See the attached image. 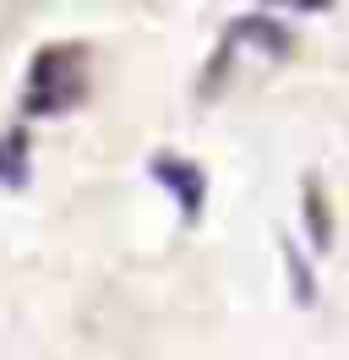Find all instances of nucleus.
Returning a JSON list of instances; mask_svg holds the SVG:
<instances>
[{"mask_svg":"<svg viewBox=\"0 0 349 360\" xmlns=\"http://www.w3.org/2000/svg\"><path fill=\"white\" fill-rule=\"evenodd\" d=\"M93 88V55L87 44H44L27 60V82H22V115L27 120H61L87 98Z\"/></svg>","mask_w":349,"mask_h":360,"instance_id":"obj_1","label":"nucleus"},{"mask_svg":"<svg viewBox=\"0 0 349 360\" xmlns=\"http://www.w3.org/2000/svg\"><path fill=\"white\" fill-rule=\"evenodd\" d=\"M27 175H33V136H27V126H17L0 136V186L17 191V186H27Z\"/></svg>","mask_w":349,"mask_h":360,"instance_id":"obj_4","label":"nucleus"},{"mask_svg":"<svg viewBox=\"0 0 349 360\" xmlns=\"http://www.w3.org/2000/svg\"><path fill=\"white\" fill-rule=\"evenodd\" d=\"M300 213H305V240L311 251H327L333 246V207H327V191L317 175L300 180Z\"/></svg>","mask_w":349,"mask_h":360,"instance_id":"obj_3","label":"nucleus"},{"mask_svg":"<svg viewBox=\"0 0 349 360\" xmlns=\"http://www.w3.org/2000/svg\"><path fill=\"white\" fill-rule=\"evenodd\" d=\"M279 251H284V268H289V278H295V300H300V306H311V300H317V290H311V284H317V278H311V262L300 257V246H295L289 235H284Z\"/></svg>","mask_w":349,"mask_h":360,"instance_id":"obj_5","label":"nucleus"},{"mask_svg":"<svg viewBox=\"0 0 349 360\" xmlns=\"http://www.w3.org/2000/svg\"><path fill=\"white\" fill-rule=\"evenodd\" d=\"M148 175L174 197V207H180L186 224L202 219V207H208V169H202L196 158H186V153H153L148 158Z\"/></svg>","mask_w":349,"mask_h":360,"instance_id":"obj_2","label":"nucleus"}]
</instances>
